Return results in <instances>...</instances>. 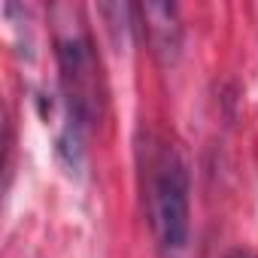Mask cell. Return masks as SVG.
Masks as SVG:
<instances>
[{
    "mask_svg": "<svg viewBox=\"0 0 258 258\" xmlns=\"http://www.w3.org/2000/svg\"><path fill=\"white\" fill-rule=\"evenodd\" d=\"M228 258H258V255H252V252H243V249H237V252H231Z\"/></svg>",
    "mask_w": 258,
    "mask_h": 258,
    "instance_id": "277c9868",
    "label": "cell"
},
{
    "mask_svg": "<svg viewBox=\"0 0 258 258\" xmlns=\"http://www.w3.org/2000/svg\"><path fill=\"white\" fill-rule=\"evenodd\" d=\"M134 16H137L134 25L143 31V40H146L149 52L161 64H173L182 52L179 10L173 4H143V7H134Z\"/></svg>",
    "mask_w": 258,
    "mask_h": 258,
    "instance_id": "3957f363",
    "label": "cell"
},
{
    "mask_svg": "<svg viewBox=\"0 0 258 258\" xmlns=\"http://www.w3.org/2000/svg\"><path fill=\"white\" fill-rule=\"evenodd\" d=\"M140 185H143V207L161 255L176 258L188 243V170L179 149L149 134L140 143Z\"/></svg>",
    "mask_w": 258,
    "mask_h": 258,
    "instance_id": "7a4b0ae2",
    "label": "cell"
},
{
    "mask_svg": "<svg viewBox=\"0 0 258 258\" xmlns=\"http://www.w3.org/2000/svg\"><path fill=\"white\" fill-rule=\"evenodd\" d=\"M55 31V61H58V85L67 109V127L79 140L85 127L103 118L106 109V79L100 67V55L85 28V19L76 7L52 10Z\"/></svg>",
    "mask_w": 258,
    "mask_h": 258,
    "instance_id": "6da1fadb",
    "label": "cell"
}]
</instances>
